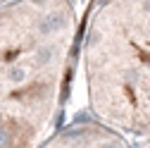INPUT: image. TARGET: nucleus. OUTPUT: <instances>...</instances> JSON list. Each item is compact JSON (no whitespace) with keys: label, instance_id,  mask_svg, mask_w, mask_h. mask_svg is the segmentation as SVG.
<instances>
[{"label":"nucleus","instance_id":"nucleus-1","mask_svg":"<svg viewBox=\"0 0 150 148\" xmlns=\"http://www.w3.org/2000/svg\"><path fill=\"white\" fill-rule=\"evenodd\" d=\"M98 107L134 134H150V0L107 7L93 36Z\"/></svg>","mask_w":150,"mask_h":148}]
</instances>
